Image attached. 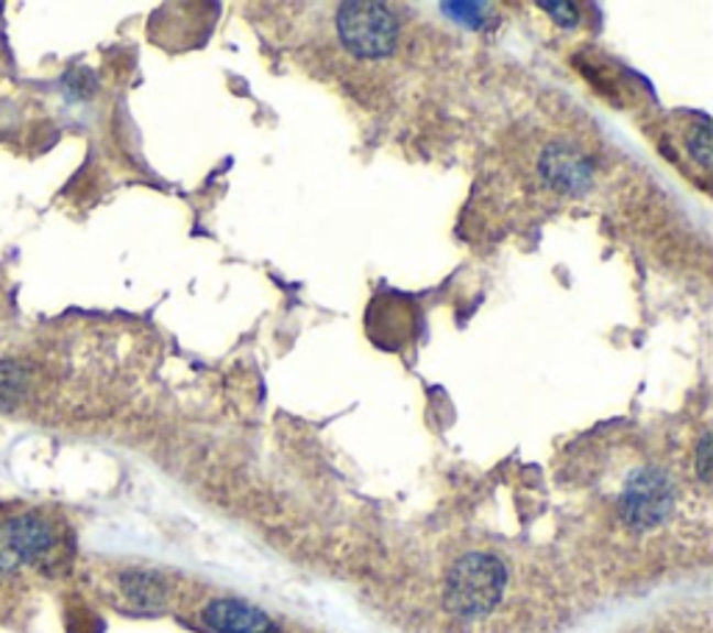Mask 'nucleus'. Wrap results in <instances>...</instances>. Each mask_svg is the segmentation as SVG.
I'll list each match as a JSON object with an SVG mask.
<instances>
[{
    "mask_svg": "<svg viewBox=\"0 0 713 633\" xmlns=\"http://www.w3.org/2000/svg\"><path fill=\"white\" fill-rule=\"evenodd\" d=\"M70 558L67 522L45 505L0 502V625H14L42 583Z\"/></svg>",
    "mask_w": 713,
    "mask_h": 633,
    "instance_id": "f257e3e1",
    "label": "nucleus"
},
{
    "mask_svg": "<svg viewBox=\"0 0 713 633\" xmlns=\"http://www.w3.org/2000/svg\"><path fill=\"white\" fill-rule=\"evenodd\" d=\"M507 586V569L491 553H469L446 575V609L463 620L485 616L500 605Z\"/></svg>",
    "mask_w": 713,
    "mask_h": 633,
    "instance_id": "f03ea898",
    "label": "nucleus"
},
{
    "mask_svg": "<svg viewBox=\"0 0 713 633\" xmlns=\"http://www.w3.org/2000/svg\"><path fill=\"white\" fill-rule=\"evenodd\" d=\"M338 34L351 56L385 59L396 51L402 23L380 3H345L338 14Z\"/></svg>",
    "mask_w": 713,
    "mask_h": 633,
    "instance_id": "7ed1b4c3",
    "label": "nucleus"
},
{
    "mask_svg": "<svg viewBox=\"0 0 713 633\" xmlns=\"http://www.w3.org/2000/svg\"><path fill=\"white\" fill-rule=\"evenodd\" d=\"M674 505L672 480L660 469H638L622 494V516L636 531H649L669 520Z\"/></svg>",
    "mask_w": 713,
    "mask_h": 633,
    "instance_id": "20e7f679",
    "label": "nucleus"
},
{
    "mask_svg": "<svg viewBox=\"0 0 713 633\" xmlns=\"http://www.w3.org/2000/svg\"><path fill=\"white\" fill-rule=\"evenodd\" d=\"M538 174L555 193L577 196L591 187L596 176V162L574 145H547L538 156Z\"/></svg>",
    "mask_w": 713,
    "mask_h": 633,
    "instance_id": "39448f33",
    "label": "nucleus"
},
{
    "mask_svg": "<svg viewBox=\"0 0 713 633\" xmlns=\"http://www.w3.org/2000/svg\"><path fill=\"white\" fill-rule=\"evenodd\" d=\"M201 620L212 633H279L276 622L265 611L234 598H218L207 603Z\"/></svg>",
    "mask_w": 713,
    "mask_h": 633,
    "instance_id": "423d86ee",
    "label": "nucleus"
},
{
    "mask_svg": "<svg viewBox=\"0 0 713 633\" xmlns=\"http://www.w3.org/2000/svg\"><path fill=\"white\" fill-rule=\"evenodd\" d=\"M120 592L138 605V609H156L165 600V583H162L160 575L154 572H123L120 575Z\"/></svg>",
    "mask_w": 713,
    "mask_h": 633,
    "instance_id": "0eeeda50",
    "label": "nucleus"
},
{
    "mask_svg": "<svg viewBox=\"0 0 713 633\" xmlns=\"http://www.w3.org/2000/svg\"><path fill=\"white\" fill-rule=\"evenodd\" d=\"M541 9L552 12V18L560 20V23H566V25L580 23V7H577V3H544Z\"/></svg>",
    "mask_w": 713,
    "mask_h": 633,
    "instance_id": "6e6552de",
    "label": "nucleus"
},
{
    "mask_svg": "<svg viewBox=\"0 0 713 633\" xmlns=\"http://www.w3.org/2000/svg\"><path fill=\"white\" fill-rule=\"evenodd\" d=\"M696 469H700V480L707 483L711 480V436L700 438V449H696Z\"/></svg>",
    "mask_w": 713,
    "mask_h": 633,
    "instance_id": "1a4fd4ad",
    "label": "nucleus"
}]
</instances>
